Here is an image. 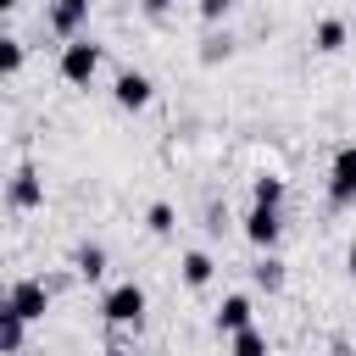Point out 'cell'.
<instances>
[{"label": "cell", "mask_w": 356, "mask_h": 356, "mask_svg": "<svg viewBox=\"0 0 356 356\" xmlns=\"http://www.w3.org/2000/svg\"><path fill=\"white\" fill-rule=\"evenodd\" d=\"M22 345H28V317H17V312L0 300V350H6V356H22Z\"/></svg>", "instance_id": "14"}, {"label": "cell", "mask_w": 356, "mask_h": 356, "mask_svg": "<svg viewBox=\"0 0 356 356\" xmlns=\"http://www.w3.org/2000/svg\"><path fill=\"white\" fill-rule=\"evenodd\" d=\"M167 6H172V0H139V11H145L150 22H161V17H167Z\"/></svg>", "instance_id": "21"}, {"label": "cell", "mask_w": 356, "mask_h": 356, "mask_svg": "<svg viewBox=\"0 0 356 356\" xmlns=\"http://www.w3.org/2000/svg\"><path fill=\"white\" fill-rule=\"evenodd\" d=\"M106 356H128V350H122V345H111V350H106Z\"/></svg>", "instance_id": "24"}, {"label": "cell", "mask_w": 356, "mask_h": 356, "mask_svg": "<svg viewBox=\"0 0 356 356\" xmlns=\"http://www.w3.org/2000/svg\"><path fill=\"white\" fill-rule=\"evenodd\" d=\"M228 356H273V345H267V334H261V328H245V334H234V339H228Z\"/></svg>", "instance_id": "17"}, {"label": "cell", "mask_w": 356, "mask_h": 356, "mask_svg": "<svg viewBox=\"0 0 356 356\" xmlns=\"http://www.w3.org/2000/svg\"><path fill=\"white\" fill-rule=\"evenodd\" d=\"M6 206H11V211H39V206H44V178H39L33 161H22V167L11 172V184H6Z\"/></svg>", "instance_id": "6"}, {"label": "cell", "mask_w": 356, "mask_h": 356, "mask_svg": "<svg viewBox=\"0 0 356 356\" xmlns=\"http://www.w3.org/2000/svg\"><path fill=\"white\" fill-rule=\"evenodd\" d=\"M284 195H289V184H284L278 172H256V178H250V206H273V211H284Z\"/></svg>", "instance_id": "12"}, {"label": "cell", "mask_w": 356, "mask_h": 356, "mask_svg": "<svg viewBox=\"0 0 356 356\" xmlns=\"http://www.w3.org/2000/svg\"><path fill=\"white\" fill-rule=\"evenodd\" d=\"M72 273H78L83 284H100V278H106V245H89V239H83V245L72 250Z\"/></svg>", "instance_id": "13"}, {"label": "cell", "mask_w": 356, "mask_h": 356, "mask_svg": "<svg viewBox=\"0 0 356 356\" xmlns=\"http://www.w3.org/2000/svg\"><path fill=\"white\" fill-rule=\"evenodd\" d=\"M328 206L334 211L356 206V145H339L328 161Z\"/></svg>", "instance_id": "4"}, {"label": "cell", "mask_w": 356, "mask_h": 356, "mask_svg": "<svg viewBox=\"0 0 356 356\" xmlns=\"http://www.w3.org/2000/svg\"><path fill=\"white\" fill-rule=\"evenodd\" d=\"M56 72H61L67 83H78V89L95 83V72H100V44H95L89 33H83V39H67L61 56H56Z\"/></svg>", "instance_id": "2"}, {"label": "cell", "mask_w": 356, "mask_h": 356, "mask_svg": "<svg viewBox=\"0 0 356 356\" xmlns=\"http://www.w3.org/2000/svg\"><path fill=\"white\" fill-rule=\"evenodd\" d=\"M239 234L256 245V256H261V250H278V239H284V211H273V206H250V211L239 217Z\"/></svg>", "instance_id": "5"}, {"label": "cell", "mask_w": 356, "mask_h": 356, "mask_svg": "<svg viewBox=\"0 0 356 356\" xmlns=\"http://www.w3.org/2000/svg\"><path fill=\"white\" fill-rule=\"evenodd\" d=\"M228 11H234V0H200V22H206V28L228 22Z\"/></svg>", "instance_id": "20"}, {"label": "cell", "mask_w": 356, "mask_h": 356, "mask_svg": "<svg viewBox=\"0 0 356 356\" xmlns=\"http://www.w3.org/2000/svg\"><path fill=\"white\" fill-rule=\"evenodd\" d=\"M145 228H150V234H156V239H167V234H172V228H178V211H172V206H167V200H156V206H150V211H145Z\"/></svg>", "instance_id": "19"}, {"label": "cell", "mask_w": 356, "mask_h": 356, "mask_svg": "<svg viewBox=\"0 0 356 356\" xmlns=\"http://www.w3.org/2000/svg\"><path fill=\"white\" fill-rule=\"evenodd\" d=\"M178 278H184V289H206V284L217 278V261H211L206 250H184V256H178Z\"/></svg>", "instance_id": "10"}, {"label": "cell", "mask_w": 356, "mask_h": 356, "mask_svg": "<svg viewBox=\"0 0 356 356\" xmlns=\"http://www.w3.org/2000/svg\"><path fill=\"white\" fill-rule=\"evenodd\" d=\"M22 61H28V44H22L17 33H6V39H0V72H6V78H17V72H22Z\"/></svg>", "instance_id": "18"}, {"label": "cell", "mask_w": 356, "mask_h": 356, "mask_svg": "<svg viewBox=\"0 0 356 356\" xmlns=\"http://www.w3.org/2000/svg\"><path fill=\"white\" fill-rule=\"evenodd\" d=\"M6 306H11L17 317H28V323H44V312H50V284H44V278H11V284H6Z\"/></svg>", "instance_id": "3"}, {"label": "cell", "mask_w": 356, "mask_h": 356, "mask_svg": "<svg viewBox=\"0 0 356 356\" xmlns=\"http://www.w3.org/2000/svg\"><path fill=\"white\" fill-rule=\"evenodd\" d=\"M284 278H289V273H284V261H278V250H261V256L250 261V284H256V289H267V295H278V289H284Z\"/></svg>", "instance_id": "11"}, {"label": "cell", "mask_w": 356, "mask_h": 356, "mask_svg": "<svg viewBox=\"0 0 356 356\" xmlns=\"http://www.w3.org/2000/svg\"><path fill=\"white\" fill-rule=\"evenodd\" d=\"M328 356H356V350H350V339H339V334H334V339H328Z\"/></svg>", "instance_id": "22"}, {"label": "cell", "mask_w": 356, "mask_h": 356, "mask_svg": "<svg viewBox=\"0 0 356 356\" xmlns=\"http://www.w3.org/2000/svg\"><path fill=\"white\" fill-rule=\"evenodd\" d=\"M100 317L111 323V328H139L145 323V289L128 278V284H111L106 295H100Z\"/></svg>", "instance_id": "1"}, {"label": "cell", "mask_w": 356, "mask_h": 356, "mask_svg": "<svg viewBox=\"0 0 356 356\" xmlns=\"http://www.w3.org/2000/svg\"><path fill=\"white\" fill-rule=\"evenodd\" d=\"M250 317H256V306H250V295H245V289H234V295H222V306H217V317H211V323H217V334H228V339H234V334H245V328H256Z\"/></svg>", "instance_id": "9"}, {"label": "cell", "mask_w": 356, "mask_h": 356, "mask_svg": "<svg viewBox=\"0 0 356 356\" xmlns=\"http://www.w3.org/2000/svg\"><path fill=\"white\" fill-rule=\"evenodd\" d=\"M89 6L95 0H50V11H44V22H50V33L67 44V39H83V28H89Z\"/></svg>", "instance_id": "7"}, {"label": "cell", "mask_w": 356, "mask_h": 356, "mask_svg": "<svg viewBox=\"0 0 356 356\" xmlns=\"http://www.w3.org/2000/svg\"><path fill=\"white\" fill-rule=\"evenodd\" d=\"M345 39H350V28H345L339 17H323V22L312 28V44H317L323 56H339V50H345Z\"/></svg>", "instance_id": "15"}, {"label": "cell", "mask_w": 356, "mask_h": 356, "mask_svg": "<svg viewBox=\"0 0 356 356\" xmlns=\"http://www.w3.org/2000/svg\"><path fill=\"white\" fill-rule=\"evenodd\" d=\"M111 100H117L122 111H145V106L156 100V83H150L145 72H134V67H128V72H117V78H111Z\"/></svg>", "instance_id": "8"}, {"label": "cell", "mask_w": 356, "mask_h": 356, "mask_svg": "<svg viewBox=\"0 0 356 356\" xmlns=\"http://www.w3.org/2000/svg\"><path fill=\"white\" fill-rule=\"evenodd\" d=\"M345 273L356 278V239H350V250H345Z\"/></svg>", "instance_id": "23"}, {"label": "cell", "mask_w": 356, "mask_h": 356, "mask_svg": "<svg viewBox=\"0 0 356 356\" xmlns=\"http://www.w3.org/2000/svg\"><path fill=\"white\" fill-rule=\"evenodd\" d=\"M234 56V33L228 28H211L206 39H200V67H217V61H228Z\"/></svg>", "instance_id": "16"}]
</instances>
